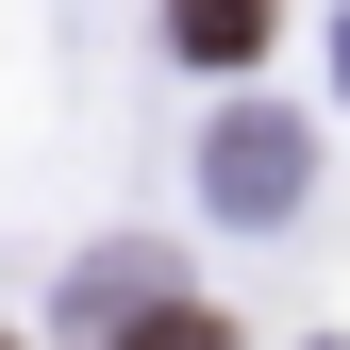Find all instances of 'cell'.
<instances>
[{
  "label": "cell",
  "mask_w": 350,
  "mask_h": 350,
  "mask_svg": "<svg viewBox=\"0 0 350 350\" xmlns=\"http://www.w3.org/2000/svg\"><path fill=\"white\" fill-rule=\"evenodd\" d=\"M300 184V134H284V117H234V134H217V200H234V217H267Z\"/></svg>",
  "instance_id": "cell-1"
},
{
  "label": "cell",
  "mask_w": 350,
  "mask_h": 350,
  "mask_svg": "<svg viewBox=\"0 0 350 350\" xmlns=\"http://www.w3.org/2000/svg\"><path fill=\"white\" fill-rule=\"evenodd\" d=\"M167 33H184L200 67H250L267 51V0H167Z\"/></svg>",
  "instance_id": "cell-2"
},
{
  "label": "cell",
  "mask_w": 350,
  "mask_h": 350,
  "mask_svg": "<svg viewBox=\"0 0 350 350\" xmlns=\"http://www.w3.org/2000/svg\"><path fill=\"white\" fill-rule=\"evenodd\" d=\"M117 350H234V334H217L200 300H184V317H117Z\"/></svg>",
  "instance_id": "cell-3"
}]
</instances>
